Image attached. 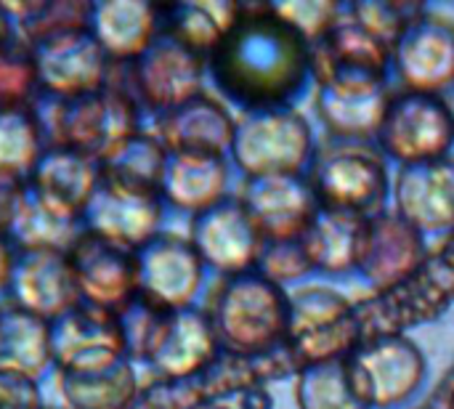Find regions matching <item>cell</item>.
<instances>
[{"label":"cell","mask_w":454,"mask_h":409,"mask_svg":"<svg viewBox=\"0 0 454 409\" xmlns=\"http://www.w3.org/2000/svg\"><path fill=\"white\" fill-rule=\"evenodd\" d=\"M160 29V16L149 3L138 0H112L93 5L90 35L104 48L109 61L138 59L154 40Z\"/></svg>","instance_id":"cell-11"},{"label":"cell","mask_w":454,"mask_h":409,"mask_svg":"<svg viewBox=\"0 0 454 409\" xmlns=\"http://www.w3.org/2000/svg\"><path fill=\"white\" fill-rule=\"evenodd\" d=\"M51 362V322L21 309L0 311V373L35 383Z\"/></svg>","instance_id":"cell-13"},{"label":"cell","mask_w":454,"mask_h":409,"mask_svg":"<svg viewBox=\"0 0 454 409\" xmlns=\"http://www.w3.org/2000/svg\"><path fill=\"white\" fill-rule=\"evenodd\" d=\"M213 349V335L207 325L194 314H173L170 327L152 357V362L170 378L184 381L205 365V357Z\"/></svg>","instance_id":"cell-17"},{"label":"cell","mask_w":454,"mask_h":409,"mask_svg":"<svg viewBox=\"0 0 454 409\" xmlns=\"http://www.w3.org/2000/svg\"><path fill=\"white\" fill-rule=\"evenodd\" d=\"M162 192L181 208H207L223 186V168L210 154L170 152L162 173Z\"/></svg>","instance_id":"cell-16"},{"label":"cell","mask_w":454,"mask_h":409,"mask_svg":"<svg viewBox=\"0 0 454 409\" xmlns=\"http://www.w3.org/2000/svg\"><path fill=\"white\" fill-rule=\"evenodd\" d=\"M13 261H16V256H13V250H11V245L5 242V237H0V290H3L5 285H11Z\"/></svg>","instance_id":"cell-25"},{"label":"cell","mask_w":454,"mask_h":409,"mask_svg":"<svg viewBox=\"0 0 454 409\" xmlns=\"http://www.w3.org/2000/svg\"><path fill=\"white\" fill-rule=\"evenodd\" d=\"M133 83L141 98L160 109H176L192 101L200 83V61L192 48L168 32L133 61Z\"/></svg>","instance_id":"cell-9"},{"label":"cell","mask_w":454,"mask_h":409,"mask_svg":"<svg viewBox=\"0 0 454 409\" xmlns=\"http://www.w3.org/2000/svg\"><path fill=\"white\" fill-rule=\"evenodd\" d=\"M136 256L138 293L170 311L192 301L200 285V258L192 248L170 237H154Z\"/></svg>","instance_id":"cell-10"},{"label":"cell","mask_w":454,"mask_h":409,"mask_svg":"<svg viewBox=\"0 0 454 409\" xmlns=\"http://www.w3.org/2000/svg\"><path fill=\"white\" fill-rule=\"evenodd\" d=\"M45 136L37 114L29 109H3L0 112V173L24 178L35 170L45 152Z\"/></svg>","instance_id":"cell-19"},{"label":"cell","mask_w":454,"mask_h":409,"mask_svg":"<svg viewBox=\"0 0 454 409\" xmlns=\"http://www.w3.org/2000/svg\"><path fill=\"white\" fill-rule=\"evenodd\" d=\"M16 309L56 322L82 303L74 266L64 250H19L11 274Z\"/></svg>","instance_id":"cell-6"},{"label":"cell","mask_w":454,"mask_h":409,"mask_svg":"<svg viewBox=\"0 0 454 409\" xmlns=\"http://www.w3.org/2000/svg\"><path fill=\"white\" fill-rule=\"evenodd\" d=\"M88 232L128 250L152 242L160 226V200L154 189L120 184L101 173V184L82 216Z\"/></svg>","instance_id":"cell-7"},{"label":"cell","mask_w":454,"mask_h":409,"mask_svg":"<svg viewBox=\"0 0 454 409\" xmlns=\"http://www.w3.org/2000/svg\"><path fill=\"white\" fill-rule=\"evenodd\" d=\"M37 88L40 80L32 51L8 37H0V112L27 109Z\"/></svg>","instance_id":"cell-22"},{"label":"cell","mask_w":454,"mask_h":409,"mask_svg":"<svg viewBox=\"0 0 454 409\" xmlns=\"http://www.w3.org/2000/svg\"><path fill=\"white\" fill-rule=\"evenodd\" d=\"M218 83L247 104L287 98L306 69L303 37L274 16L231 21L215 48Z\"/></svg>","instance_id":"cell-1"},{"label":"cell","mask_w":454,"mask_h":409,"mask_svg":"<svg viewBox=\"0 0 454 409\" xmlns=\"http://www.w3.org/2000/svg\"><path fill=\"white\" fill-rule=\"evenodd\" d=\"M117 319L125 338V354L136 359H152L170 327L173 311L138 293L117 311Z\"/></svg>","instance_id":"cell-20"},{"label":"cell","mask_w":454,"mask_h":409,"mask_svg":"<svg viewBox=\"0 0 454 409\" xmlns=\"http://www.w3.org/2000/svg\"><path fill=\"white\" fill-rule=\"evenodd\" d=\"M162 136L170 152L215 157L221 146L229 141V122L223 112H218L213 104L192 98L184 106L170 109Z\"/></svg>","instance_id":"cell-14"},{"label":"cell","mask_w":454,"mask_h":409,"mask_svg":"<svg viewBox=\"0 0 454 409\" xmlns=\"http://www.w3.org/2000/svg\"><path fill=\"white\" fill-rule=\"evenodd\" d=\"M29 197L27 181L11 173H0V237L11 234L24 202Z\"/></svg>","instance_id":"cell-23"},{"label":"cell","mask_w":454,"mask_h":409,"mask_svg":"<svg viewBox=\"0 0 454 409\" xmlns=\"http://www.w3.org/2000/svg\"><path fill=\"white\" fill-rule=\"evenodd\" d=\"M51 146L74 149L93 162H109L130 138H136L138 114L128 93L106 85L80 98H56L51 114H37Z\"/></svg>","instance_id":"cell-2"},{"label":"cell","mask_w":454,"mask_h":409,"mask_svg":"<svg viewBox=\"0 0 454 409\" xmlns=\"http://www.w3.org/2000/svg\"><path fill=\"white\" fill-rule=\"evenodd\" d=\"M61 391L72 409H130L138 397L133 367L125 359L93 373H61Z\"/></svg>","instance_id":"cell-15"},{"label":"cell","mask_w":454,"mask_h":409,"mask_svg":"<svg viewBox=\"0 0 454 409\" xmlns=\"http://www.w3.org/2000/svg\"><path fill=\"white\" fill-rule=\"evenodd\" d=\"M29 176V194L48 210L72 221H82L101 184L98 162L64 146H48Z\"/></svg>","instance_id":"cell-8"},{"label":"cell","mask_w":454,"mask_h":409,"mask_svg":"<svg viewBox=\"0 0 454 409\" xmlns=\"http://www.w3.org/2000/svg\"><path fill=\"white\" fill-rule=\"evenodd\" d=\"M77 287L85 303L120 311L138 295V256L93 232H82L69 250Z\"/></svg>","instance_id":"cell-4"},{"label":"cell","mask_w":454,"mask_h":409,"mask_svg":"<svg viewBox=\"0 0 454 409\" xmlns=\"http://www.w3.org/2000/svg\"><path fill=\"white\" fill-rule=\"evenodd\" d=\"M165 162H168V152L157 141L136 136L101 168V173L120 184L157 192V186L162 184Z\"/></svg>","instance_id":"cell-21"},{"label":"cell","mask_w":454,"mask_h":409,"mask_svg":"<svg viewBox=\"0 0 454 409\" xmlns=\"http://www.w3.org/2000/svg\"><path fill=\"white\" fill-rule=\"evenodd\" d=\"M51 349L64 375L104 370L128 357L117 314L85 301L51 322Z\"/></svg>","instance_id":"cell-3"},{"label":"cell","mask_w":454,"mask_h":409,"mask_svg":"<svg viewBox=\"0 0 454 409\" xmlns=\"http://www.w3.org/2000/svg\"><path fill=\"white\" fill-rule=\"evenodd\" d=\"M82 232H85L82 221L61 218L59 213L48 210L29 194L13 229H11V240L19 245V250H64V253H69Z\"/></svg>","instance_id":"cell-18"},{"label":"cell","mask_w":454,"mask_h":409,"mask_svg":"<svg viewBox=\"0 0 454 409\" xmlns=\"http://www.w3.org/2000/svg\"><path fill=\"white\" fill-rule=\"evenodd\" d=\"M40 391L32 381L0 373V409H43Z\"/></svg>","instance_id":"cell-24"},{"label":"cell","mask_w":454,"mask_h":409,"mask_svg":"<svg viewBox=\"0 0 454 409\" xmlns=\"http://www.w3.org/2000/svg\"><path fill=\"white\" fill-rule=\"evenodd\" d=\"M93 8L77 0L53 3H19L0 5V37H8L29 51L69 32L90 29Z\"/></svg>","instance_id":"cell-12"},{"label":"cell","mask_w":454,"mask_h":409,"mask_svg":"<svg viewBox=\"0 0 454 409\" xmlns=\"http://www.w3.org/2000/svg\"><path fill=\"white\" fill-rule=\"evenodd\" d=\"M40 88L53 98H80L106 88L109 56L90 29L59 35L32 51Z\"/></svg>","instance_id":"cell-5"}]
</instances>
